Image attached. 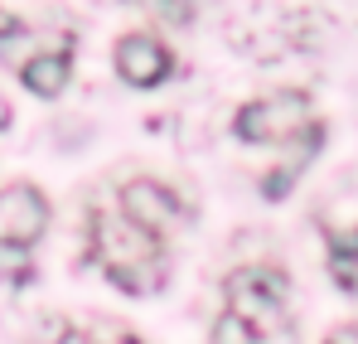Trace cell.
Wrapping results in <instances>:
<instances>
[{"label": "cell", "instance_id": "obj_1", "mask_svg": "<svg viewBox=\"0 0 358 344\" xmlns=\"http://www.w3.org/2000/svg\"><path fill=\"white\" fill-rule=\"evenodd\" d=\"M87 262H97L112 287L145 296V291H155L165 282V238L131 223L121 209H92Z\"/></svg>", "mask_w": 358, "mask_h": 344}, {"label": "cell", "instance_id": "obj_2", "mask_svg": "<svg viewBox=\"0 0 358 344\" xmlns=\"http://www.w3.org/2000/svg\"><path fill=\"white\" fill-rule=\"evenodd\" d=\"M315 126L320 121H315V107H310L305 92H271V97H257V102L238 107V116H233V131H238V141H247V146L305 141Z\"/></svg>", "mask_w": 358, "mask_h": 344}, {"label": "cell", "instance_id": "obj_3", "mask_svg": "<svg viewBox=\"0 0 358 344\" xmlns=\"http://www.w3.org/2000/svg\"><path fill=\"white\" fill-rule=\"evenodd\" d=\"M286 291H291V282H286L281 267H242L223 282L228 310L238 320H247L252 330H262V335L286 325Z\"/></svg>", "mask_w": 358, "mask_h": 344}, {"label": "cell", "instance_id": "obj_4", "mask_svg": "<svg viewBox=\"0 0 358 344\" xmlns=\"http://www.w3.org/2000/svg\"><path fill=\"white\" fill-rule=\"evenodd\" d=\"M49 228V199L34 184H5L0 189V247H34Z\"/></svg>", "mask_w": 358, "mask_h": 344}, {"label": "cell", "instance_id": "obj_5", "mask_svg": "<svg viewBox=\"0 0 358 344\" xmlns=\"http://www.w3.org/2000/svg\"><path fill=\"white\" fill-rule=\"evenodd\" d=\"M324 242H329V267L339 277V287H358V199L339 194L324 214Z\"/></svg>", "mask_w": 358, "mask_h": 344}, {"label": "cell", "instance_id": "obj_6", "mask_svg": "<svg viewBox=\"0 0 358 344\" xmlns=\"http://www.w3.org/2000/svg\"><path fill=\"white\" fill-rule=\"evenodd\" d=\"M117 209L131 219V223L160 233V238H165V228L184 214L179 194H175V189H165V184H155V179H131V184L121 189V204H117Z\"/></svg>", "mask_w": 358, "mask_h": 344}, {"label": "cell", "instance_id": "obj_7", "mask_svg": "<svg viewBox=\"0 0 358 344\" xmlns=\"http://www.w3.org/2000/svg\"><path fill=\"white\" fill-rule=\"evenodd\" d=\"M170 68H175V58L155 34H126L117 44V73L131 88H155L170 78Z\"/></svg>", "mask_w": 358, "mask_h": 344}, {"label": "cell", "instance_id": "obj_8", "mask_svg": "<svg viewBox=\"0 0 358 344\" xmlns=\"http://www.w3.org/2000/svg\"><path fill=\"white\" fill-rule=\"evenodd\" d=\"M15 73H20V83H24L34 97H59L63 88H68V78H73V39L63 34L54 49L39 44V49L24 58Z\"/></svg>", "mask_w": 358, "mask_h": 344}, {"label": "cell", "instance_id": "obj_9", "mask_svg": "<svg viewBox=\"0 0 358 344\" xmlns=\"http://www.w3.org/2000/svg\"><path fill=\"white\" fill-rule=\"evenodd\" d=\"M34 49H39V39H34L20 20H0V63H5V68H20Z\"/></svg>", "mask_w": 358, "mask_h": 344}, {"label": "cell", "instance_id": "obj_10", "mask_svg": "<svg viewBox=\"0 0 358 344\" xmlns=\"http://www.w3.org/2000/svg\"><path fill=\"white\" fill-rule=\"evenodd\" d=\"M266 335L262 330H252L247 320H238L233 310H223L218 320H213V344H262Z\"/></svg>", "mask_w": 358, "mask_h": 344}, {"label": "cell", "instance_id": "obj_11", "mask_svg": "<svg viewBox=\"0 0 358 344\" xmlns=\"http://www.w3.org/2000/svg\"><path fill=\"white\" fill-rule=\"evenodd\" d=\"M54 344H145V340L121 335V330H63Z\"/></svg>", "mask_w": 358, "mask_h": 344}, {"label": "cell", "instance_id": "obj_12", "mask_svg": "<svg viewBox=\"0 0 358 344\" xmlns=\"http://www.w3.org/2000/svg\"><path fill=\"white\" fill-rule=\"evenodd\" d=\"M155 15H165L170 25H184V20L194 15V5H189V0H155Z\"/></svg>", "mask_w": 358, "mask_h": 344}, {"label": "cell", "instance_id": "obj_13", "mask_svg": "<svg viewBox=\"0 0 358 344\" xmlns=\"http://www.w3.org/2000/svg\"><path fill=\"white\" fill-rule=\"evenodd\" d=\"M324 344H358V325H339V330H334Z\"/></svg>", "mask_w": 358, "mask_h": 344}, {"label": "cell", "instance_id": "obj_14", "mask_svg": "<svg viewBox=\"0 0 358 344\" xmlns=\"http://www.w3.org/2000/svg\"><path fill=\"white\" fill-rule=\"evenodd\" d=\"M5 126H10V102L0 97V131H5Z\"/></svg>", "mask_w": 358, "mask_h": 344}]
</instances>
